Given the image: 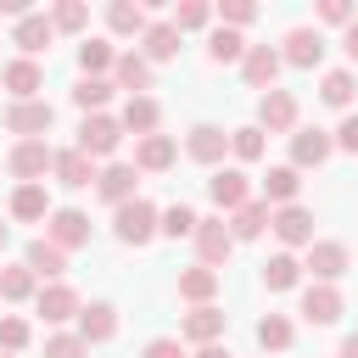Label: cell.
Wrapping results in <instances>:
<instances>
[{"label": "cell", "mask_w": 358, "mask_h": 358, "mask_svg": "<svg viewBox=\"0 0 358 358\" xmlns=\"http://www.w3.org/2000/svg\"><path fill=\"white\" fill-rule=\"evenodd\" d=\"M134 185H140V168H129V162H112V168H101V179H95V196H101V201H112V207H123V201H134Z\"/></svg>", "instance_id": "obj_15"}, {"label": "cell", "mask_w": 358, "mask_h": 358, "mask_svg": "<svg viewBox=\"0 0 358 358\" xmlns=\"http://www.w3.org/2000/svg\"><path fill=\"white\" fill-rule=\"evenodd\" d=\"M196 358H235V352H229V347H218V341H213V347H196Z\"/></svg>", "instance_id": "obj_51"}, {"label": "cell", "mask_w": 358, "mask_h": 358, "mask_svg": "<svg viewBox=\"0 0 358 358\" xmlns=\"http://www.w3.org/2000/svg\"><path fill=\"white\" fill-rule=\"evenodd\" d=\"M224 336V313L207 302V308H190L185 313V324H179V341H196V347H213Z\"/></svg>", "instance_id": "obj_20"}, {"label": "cell", "mask_w": 358, "mask_h": 358, "mask_svg": "<svg viewBox=\"0 0 358 358\" xmlns=\"http://www.w3.org/2000/svg\"><path fill=\"white\" fill-rule=\"evenodd\" d=\"M50 123H56L50 101H11V106H6V129H11V134H22V140H39Z\"/></svg>", "instance_id": "obj_6"}, {"label": "cell", "mask_w": 358, "mask_h": 358, "mask_svg": "<svg viewBox=\"0 0 358 358\" xmlns=\"http://www.w3.org/2000/svg\"><path fill=\"white\" fill-rule=\"evenodd\" d=\"M336 151H352V157H358V112L341 117V129H336Z\"/></svg>", "instance_id": "obj_47"}, {"label": "cell", "mask_w": 358, "mask_h": 358, "mask_svg": "<svg viewBox=\"0 0 358 358\" xmlns=\"http://www.w3.org/2000/svg\"><path fill=\"white\" fill-rule=\"evenodd\" d=\"M78 336L95 347V341H112L117 336V308L112 302H90V308H78Z\"/></svg>", "instance_id": "obj_22"}, {"label": "cell", "mask_w": 358, "mask_h": 358, "mask_svg": "<svg viewBox=\"0 0 358 358\" xmlns=\"http://www.w3.org/2000/svg\"><path fill=\"white\" fill-rule=\"evenodd\" d=\"M45 358H90V341L73 330V336H50L45 341Z\"/></svg>", "instance_id": "obj_44"}, {"label": "cell", "mask_w": 358, "mask_h": 358, "mask_svg": "<svg viewBox=\"0 0 358 358\" xmlns=\"http://www.w3.org/2000/svg\"><path fill=\"white\" fill-rule=\"evenodd\" d=\"M34 285H39V274H34L28 263L0 268V296H6V302H28V296H34Z\"/></svg>", "instance_id": "obj_37"}, {"label": "cell", "mask_w": 358, "mask_h": 358, "mask_svg": "<svg viewBox=\"0 0 358 358\" xmlns=\"http://www.w3.org/2000/svg\"><path fill=\"white\" fill-rule=\"evenodd\" d=\"M117 145H123V123H117V117L90 112V117L78 123V151H84V157H112Z\"/></svg>", "instance_id": "obj_3"}, {"label": "cell", "mask_w": 358, "mask_h": 358, "mask_svg": "<svg viewBox=\"0 0 358 358\" xmlns=\"http://www.w3.org/2000/svg\"><path fill=\"white\" fill-rule=\"evenodd\" d=\"M213 291H218V268L196 263V268H185V274H179V296H185V302L207 308V302H213Z\"/></svg>", "instance_id": "obj_30"}, {"label": "cell", "mask_w": 358, "mask_h": 358, "mask_svg": "<svg viewBox=\"0 0 358 358\" xmlns=\"http://www.w3.org/2000/svg\"><path fill=\"white\" fill-rule=\"evenodd\" d=\"M196 224H201V218H196L185 201H173V207L162 213V235H173V241H179V235H196Z\"/></svg>", "instance_id": "obj_42"}, {"label": "cell", "mask_w": 358, "mask_h": 358, "mask_svg": "<svg viewBox=\"0 0 358 358\" xmlns=\"http://www.w3.org/2000/svg\"><path fill=\"white\" fill-rule=\"evenodd\" d=\"M45 241H56L62 252L90 246V213H78V207H56V213L45 218Z\"/></svg>", "instance_id": "obj_4"}, {"label": "cell", "mask_w": 358, "mask_h": 358, "mask_svg": "<svg viewBox=\"0 0 358 358\" xmlns=\"http://www.w3.org/2000/svg\"><path fill=\"white\" fill-rule=\"evenodd\" d=\"M218 17H224V28H246V22L257 17V6H252V0H224Z\"/></svg>", "instance_id": "obj_46"}, {"label": "cell", "mask_w": 358, "mask_h": 358, "mask_svg": "<svg viewBox=\"0 0 358 358\" xmlns=\"http://www.w3.org/2000/svg\"><path fill=\"white\" fill-rule=\"evenodd\" d=\"M302 268H313V280H319V285H336V280L347 274V246H341V241H313Z\"/></svg>", "instance_id": "obj_12"}, {"label": "cell", "mask_w": 358, "mask_h": 358, "mask_svg": "<svg viewBox=\"0 0 358 358\" xmlns=\"http://www.w3.org/2000/svg\"><path fill=\"white\" fill-rule=\"evenodd\" d=\"M140 56H145V62H173V56H179V28H173V22H151V28L140 34Z\"/></svg>", "instance_id": "obj_24"}, {"label": "cell", "mask_w": 358, "mask_h": 358, "mask_svg": "<svg viewBox=\"0 0 358 358\" xmlns=\"http://www.w3.org/2000/svg\"><path fill=\"white\" fill-rule=\"evenodd\" d=\"M6 168H11L22 185H39V179L56 168V151H50V140H17L11 157H6Z\"/></svg>", "instance_id": "obj_2"}, {"label": "cell", "mask_w": 358, "mask_h": 358, "mask_svg": "<svg viewBox=\"0 0 358 358\" xmlns=\"http://www.w3.org/2000/svg\"><path fill=\"white\" fill-rule=\"evenodd\" d=\"M56 185H67V190H84V185H95L101 173H95V157H84L78 145H67V151H56Z\"/></svg>", "instance_id": "obj_14"}, {"label": "cell", "mask_w": 358, "mask_h": 358, "mask_svg": "<svg viewBox=\"0 0 358 358\" xmlns=\"http://www.w3.org/2000/svg\"><path fill=\"white\" fill-rule=\"evenodd\" d=\"M280 67H285V62H280V50H274V45H252V50H246V62H241V73H246V84H252V90H263V95L274 90V78H280Z\"/></svg>", "instance_id": "obj_13"}, {"label": "cell", "mask_w": 358, "mask_h": 358, "mask_svg": "<svg viewBox=\"0 0 358 358\" xmlns=\"http://www.w3.org/2000/svg\"><path fill=\"white\" fill-rule=\"evenodd\" d=\"M280 62H291V67H319V62H324V39H319V28H291Z\"/></svg>", "instance_id": "obj_18"}, {"label": "cell", "mask_w": 358, "mask_h": 358, "mask_svg": "<svg viewBox=\"0 0 358 358\" xmlns=\"http://www.w3.org/2000/svg\"><path fill=\"white\" fill-rule=\"evenodd\" d=\"M341 308H347V302H341L336 285H319V280H313V285L302 291V319H308V324H336Z\"/></svg>", "instance_id": "obj_16"}, {"label": "cell", "mask_w": 358, "mask_h": 358, "mask_svg": "<svg viewBox=\"0 0 358 358\" xmlns=\"http://www.w3.org/2000/svg\"><path fill=\"white\" fill-rule=\"evenodd\" d=\"M117 123H123V134H140V140H145V134H157L162 106H157L151 95H129V106H123V117H117Z\"/></svg>", "instance_id": "obj_23"}, {"label": "cell", "mask_w": 358, "mask_h": 358, "mask_svg": "<svg viewBox=\"0 0 358 358\" xmlns=\"http://www.w3.org/2000/svg\"><path fill=\"white\" fill-rule=\"evenodd\" d=\"M22 263H28V268H34L39 280H50V285H56V280L67 274V252H62L56 241H45V235H39V241H28V252H22Z\"/></svg>", "instance_id": "obj_19"}, {"label": "cell", "mask_w": 358, "mask_h": 358, "mask_svg": "<svg viewBox=\"0 0 358 358\" xmlns=\"http://www.w3.org/2000/svg\"><path fill=\"white\" fill-rule=\"evenodd\" d=\"M330 151H336V134H324V129H296V134H291V168H296V173L330 162Z\"/></svg>", "instance_id": "obj_9"}, {"label": "cell", "mask_w": 358, "mask_h": 358, "mask_svg": "<svg viewBox=\"0 0 358 358\" xmlns=\"http://www.w3.org/2000/svg\"><path fill=\"white\" fill-rule=\"evenodd\" d=\"M78 67H84V78H106V73L117 67V50H112L106 39H84V45H78Z\"/></svg>", "instance_id": "obj_32"}, {"label": "cell", "mask_w": 358, "mask_h": 358, "mask_svg": "<svg viewBox=\"0 0 358 358\" xmlns=\"http://www.w3.org/2000/svg\"><path fill=\"white\" fill-rule=\"evenodd\" d=\"M112 229H117V241H123V246H151V241L162 235V213H157L151 201H140V196H134V201H123V207H117Z\"/></svg>", "instance_id": "obj_1"}, {"label": "cell", "mask_w": 358, "mask_h": 358, "mask_svg": "<svg viewBox=\"0 0 358 358\" xmlns=\"http://www.w3.org/2000/svg\"><path fill=\"white\" fill-rule=\"evenodd\" d=\"M112 84H117V90H129V95L151 90V62H145L140 50H123V56H117V67H112Z\"/></svg>", "instance_id": "obj_25"}, {"label": "cell", "mask_w": 358, "mask_h": 358, "mask_svg": "<svg viewBox=\"0 0 358 358\" xmlns=\"http://www.w3.org/2000/svg\"><path fill=\"white\" fill-rule=\"evenodd\" d=\"M257 129H263V134H291V129H296V95H291V90L257 95Z\"/></svg>", "instance_id": "obj_5"}, {"label": "cell", "mask_w": 358, "mask_h": 358, "mask_svg": "<svg viewBox=\"0 0 358 358\" xmlns=\"http://www.w3.org/2000/svg\"><path fill=\"white\" fill-rule=\"evenodd\" d=\"M291 336H296V330H291L285 313H263V319H257V347H263V352H285Z\"/></svg>", "instance_id": "obj_36"}, {"label": "cell", "mask_w": 358, "mask_h": 358, "mask_svg": "<svg viewBox=\"0 0 358 358\" xmlns=\"http://www.w3.org/2000/svg\"><path fill=\"white\" fill-rule=\"evenodd\" d=\"M0 358H11V352H0Z\"/></svg>", "instance_id": "obj_54"}, {"label": "cell", "mask_w": 358, "mask_h": 358, "mask_svg": "<svg viewBox=\"0 0 358 358\" xmlns=\"http://www.w3.org/2000/svg\"><path fill=\"white\" fill-rule=\"evenodd\" d=\"M319 17H324V22H341V28H347V22L358 17V11H352L347 0H324V6H319Z\"/></svg>", "instance_id": "obj_49"}, {"label": "cell", "mask_w": 358, "mask_h": 358, "mask_svg": "<svg viewBox=\"0 0 358 358\" xmlns=\"http://www.w3.org/2000/svg\"><path fill=\"white\" fill-rule=\"evenodd\" d=\"M207 190H213V201H218L224 213H241V207L252 201V179H246L241 168H218V173L207 179Z\"/></svg>", "instance_id": "obj_11"}, {"label": "cell", "mask_w": 358, "mask_h": 358, "mask_svg": "<svg viewBox=\"0 0 358 358\" xmlns=\"http://www.w3.org/2000/svg\"><path fill=\"white\" fill-rule=\"evenodd\" d=\"M296 280H302V263H296L291 252H274V257L263 263V285H268V291H291Z\"/></svg>", "instance_id": "obj_35"}, {"label": "cell", "mask_w": 358, "mask_h": 358, "mask_svg": "<svg viewBox=\"0 0 358 358\" xmlns=\"http://www.w3.org/2000/svg\"><path fill=\"white\" fill-rule=\"evenodd\" d=\"M6 241H11V224H0V252H6Z\"/></svg>", "instance_id": "obj_53"}, {"label": "cell", "mask_w": 358, "mask_h": 358, "mask_svg": "<svg viewBox=\"0 0 358 358\" xmlns=\"http://www.w3.org/2000/svg\"><path fill=\"white\" fill-rule=\"evenodd\" d=\"M140 358H185V341H173V336H157V341H145V352Z\"/></svg>", "instance_id": "obj_48"}, {"label": "cell", "mask_w": 358, "mask_h": 358, "mask_svg": "<svg viewBox=\"0 0 358 358\" xmlns=\"http://www.w3.org/2000/svg\"><path fill=\"white\" fill-rule=\"evenodd\" d=\"M341 50H347V56H352V62H358V17H352V22H347V34H341Z\"/></svg>", "instance_id": "obj_50"}, {"label": "cell", "mask_w": 358, "mask_h": 358, "mask_svg": "<svg viewBox=\"0 0 358 358\" xmlns=\"http://www.w3.org/2000/svg\"><path fill=\"white\" fill-rule=\"evenodd\" d=\"M296 190H302V173H296L291 162L263 173V201H268V207H291V201H296Z\"/></svg>", "instance_id": "obj_26"}, {"label": "cell", "mask_w": 358, "mask_h": 358, "mask_svg": "<svg viewBox=\"0 0 358 358\" xmlns=\"http://www.w3.org/2000/svg\"><path fill=\"white\" fill-rule=\"evenodd\" d=\"M0 84L11 90V101H39L45 73H39V62H34V56H17V62H6V67H0Z\"/></svg>", "instance_id": "obj_10"}, {"label": "cell", "mask_w": 358, "mask_h": 358, "mask_svg": "<svg viewBox=\"0 0 358 358\" xmlns=\"http://www.w3.org/2000/svg\"><path fill=\"white\" fill-rule=\"evenodd\" d=\"M28 336H34V330H28V319H17V313H6V319H0V352H22V347H28Z\"/></svg>", "instance_id": "obj_43"}, {"label": "cell", "mask_w": 358, "mask_h": 358, "mask_svg": "<svg viewBox=\"0 0 358 358\" xmlns=\"http://www.w3.org/2000/svg\"><path fill=\"white\" fill-rule=\"evenodd\" d=\"M268 229H274L285 246H313V213H308L302 201H291V207H274V213H268Z\"/></svg>", "instance_id": "obj_7"}, {"label": "cell", "mask_w": 358, "mask_h": 358, "mask_svg": "<svg viewBox=\"0 0 358 358\" xmlns=\"http://www.w3.org/2000/svg\"><path fill=\"white\" fill-rule=\"evenodd\" d=\"M50 22H56V34H78V28L90 22V6H84V0H62V6L50 11Z\"/></svg>", "instance_id": "obj_41"}, {"label": "cell", "mask_w": 358, "mask_h": 358, "mask_svg": "<svg viewBox=\"0 0 358 358\" xmlns=\"http://www.w3.org/2000/svg\"><path fill=\"white\" fill-rule=\"evenodd\" d=\"M263 229H268V201H257V196H252L241 213H229V235H235V241H257Z\"/></svg>", "instance_id": "obj_31"}, {"label": "cell", "mask_w": 358, "mask_h": 358, "mask_svg": "<svg viewBox=\"0 0 358 358\" xmlns=\"http://www.w3.org/2000/svg\"><path fill=\"white\" fill-rule=\"evenodd\" d=\"M207 17H213V11H207L201 0H185V6H173V28H179V34H190V28H207Z\"/></svg>", "instance_id": "obj_45"}, {"label": "cell", "mask_w": 358, "mask_h": 358, "mask_svg": "<svg viewBox=\"0 0 358 358\" xmlns=\"http://www.w3.org/2000/svg\"><path fill=\"white\" fill-rule=\"evenodd\" d=\"M185 151H190L196 162H207V168H213V162H224V151H229V134H224L218 123H196V129H190V140H185Z\"/></svg>", "instance_id": "obj_21"}, {"label": "cell", "mask_w": 358, "mask_h": 358, "mask_svg": "<svg viewBox=\"0 0 358 358\" xmlns=\"http://www.w3.org/2000/svg\"><path fill=\"white\" fill-rule=\"evenodd\" d=\"M190 241H196V252H201V263H207V268L229 263V252H235V235H229V224H224V218H201Z\"/></svg>", "instance_id": "obj_8"}, {"label": "cell", "mask_w": 358, "mask_h": 358, "mask_svg": "<svg viewBox=\"0 0 358 358\" xmlns=\"http://www.w3.org/2000/svg\"><path fill=\"white\" fill-rule=\"evenodd\" d=\"M246 50H252V45H246L235 28H213V39H207V56H213L218 67H229V62H246Z\"/></svg>", "instance_id": "obj_34"}, {"label": "cell", "mask_w": 358, "mask_h": 358, "mask_svg": "<svg viewBox=\"0 0 358 358\" xmlns=\"http://www.w3.org/2000/svg\"><path fill=\"white\" fill-rule=\"evenodd\" d=\"M336 358H358V330H352V336L341 341V352H336Z\"/></svg>", "instance_id": "obj_52"}, {"label": "cell", "mask_w": 358, "mask_h": 358, "mask_svg": "<svg viewBox=\"0 0 358 358\" xmlns=\"http://www.w3.org/2000/svg\"><path fill=\"white\" fill-rule=\"evenodd\" d=\"M39 313H45V324H62V319H78V291L73 285H45L39 291Z\"/></svg>", "instance_id": "obj_27"}, {"label": "cell", "mask_w": 358, "mask_h": 358, "mask_svg": "<svg viewBox=\"0 0 358 358\" xmlns=\"http://www.w3.org/2000/svg\"><path fill=\"white\" fill-rule=\"evenodd\" d=\"M352 90H358V84H352V73H347V67H336V73H324L319 101H324V106H347V101H352Z\"/></svg>", "instance_id": "obj_39"}, {"label": "cell", "mask_w": 358, "mask_h": 358, "mask_svg": "<svg viewBox=\"0 0 358 358\" xmlns=\"http://www.w3.org/2000/svg\"><path fill=\"white\" fill-rule=\"evenodd\" d=\"M134 168H140V173H162V168H173V140H168V134H145V140L134 145Z\"/></svg>", "instance_id": "obj_28"}, {"label": "cell", "mask_w": 358, "mask_h": 358, "mask_svg": "<svg viewBox=\"0 0 358 358\" xmlns=\"http://www.w3.org/2000/svg\"><path fill=\"white\" fill-rule=\"evenodd\" d=\"M106 28H112V34H145L151 22H145V6H134V0H112V6H106Z\"/></svg>", "instance_id": "obj_33"}, {"label": "cell", "mask_w": 358, "mask_h": 358, "mask_svg": "<svg viewBox=\"0 0 358 358\" xmlns=\"http://www.w3.org/2000/svg\"><path fill=\"white\" fill-rule=\"evenodd\" d=\"M11 218H22V224L50 218V196H45V185H17V190H11Z\"/></svg>", "instance_id": "obj_29"}, {"label": "cell", "mask_w": 358, "mask_h": 358, "mask_svg": "<svg viewBox=\"0 0 358 358\" xmlns=\"http://www.w3.org/2000/svg\"><path fill=\"white\" fill-rule=\"evenodd\" d=\"M229 151H235L241 162H257V157H263V129H257V123H246V129H229Z\"/></svg>", "instance_id": "obj_40"}, {"label": "cell", "mask_w": 358, "mask_h": 358, "mask_svg": "<svg viewBox=\"0 0 358 358\" xmlns=\"http://www.w3.org/2000/svg\"><path fill=\"white\" fill-rule=\"evenodd\" d=\"M50 39H56V22H50L45 11H28V17L17 22V34H11V45H17L22 56H39V50H50Z\"/></svg>", "instance_id": "obj_17"}, {"label": "cell", "mask_w": 358, "mask_h": 358, "mask_svg": "<svg viewBox=\"0 0 358 358\" xmlns=\"http://www.w3.org/2000/svg\"><path fill=\"white\" fill-rule=\"evenodd\" d=\"M112 90H117L112 78H78V90H73V101H78V106H84V117H90V112H101V106L112 101Z\"/></svg>", "instance_id": "obj_38"}]
</instances>
